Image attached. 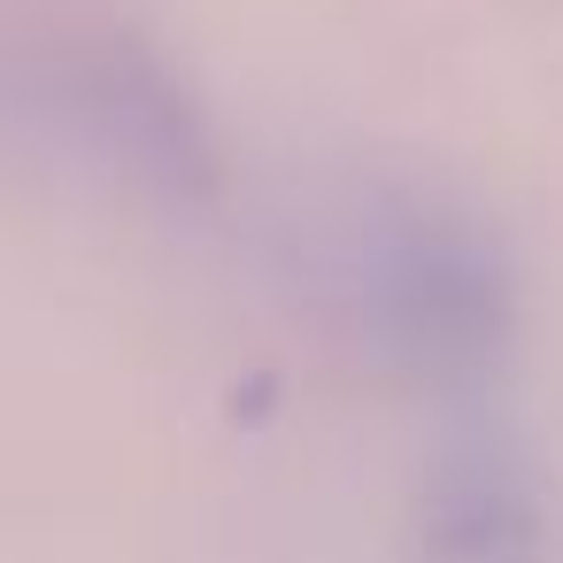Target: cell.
<instances>
[{
  "label": "cell",
  "instance_id": "6da1fadb",
  "mask_svg": "<svg viewBox=\"0 0 563 563\" xmlns=\"http://www.w3.org/2000/svg\"><path fill=\"white\" fill-rule=\"evenodd\" d=\"M347 301L386 363L478 386L517 332V286L478 217L432 194H371L340 247Z\"/></svg>",
  "mask_w": 563,
  "mask_h": 563
},
{
  "label": "cell",
  "instance_id": "7a4b0ae2",
  "mask_svg": "<svg viewBox=\"0 0 563 563\" xmlns=\"http://www.w3.org/2000/svg\"><path fill=\"white\" fill-rule=\"evenodd\" d=\"M417 548L424 563H548V494L509 432L448 440L424 486Z\"/></svg>",
  "mask_w": 563,
  "mask_h": 563
},
{
  "label": "cell",
  "instance_id": "3957f363",
  "mask_svg": "<svg viewBox=\"0 0 563 563\" xmlns=\"http://www.w3.org/2000/svg\"><path fill=\"white\" fill-rule=\"evenodd\" d=\"M78 86V117L101 147H117V163H132L147 186L170 194H209V140L194 101L178 93V78L163 63H147L124 40H101L93 55L70 63Z\"/></svg>",
  "mask_w": 563,
  "mask_h": 563
}]
</instances>
